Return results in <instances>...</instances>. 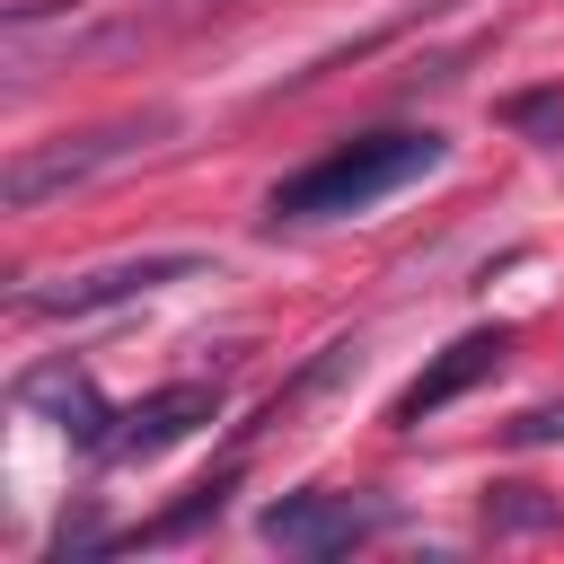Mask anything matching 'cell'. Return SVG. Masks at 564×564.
<instances>
[{"instance_id":"1","label":"cell","mask_w":564,"mask_h":564,"mask_svg":"<svg viewBox=\"0 0 564 564\" xmlns=\"http://www.w3.org/2000/svg\"><path fill=\"white\" fill-rule=\"evenodd\" d=\"M432 167H441V132H352L326 159H308L300 176H282L264 212L273 220H352V212L388 203L397 185H414Z\"/></svg>"},{"instance_id":"2","label":"cell","mask_w":564,"mask_h":564,"mask_svg":"<svg viewBox=\"0 0 564 564\" xmlns=\"http://www.w3.org/2000/svg\"><path fill=\"white\" fill-rule=\"evenodd\" d=\"M159 132H167V115H123V123H97V132H79V141L18 150V159H9V212H44L62 185H88L97 167H115V159L150 150Z\"/></svg>"},{"instance_id":"3","label":"cell","mask_w":564,"mask_h":564,"mask_svg":"<svg viewBox=\"0 0 564 564\" xmlns=\"http://www.w3.org/2000/svg\"><path fill=\"white\" fill-rule=\"evenodd\" d=\"M203 256H123V264H97V273H70V282H26L18 308L26 317H97V308H123L141 291H167V282H194Z\"/></svg>"},{"instance_id":"4","label":"cell","mask_w":564,"mask_h":564,"mask_svg":"<svg viewBox=\"0 0 564 564\" xmlns=\"http://www.w3.org/2000/svg\"><path fill=\"white\" fill-rule=\"evenodd\" d=\"M256 529L282 555H352L361 538L388 529V502H370V494H282V502H264Z\"/></svg>"},{"instance_id":"5","label":"cell","mask_w":564,"mask_h":564,"mask_svg":"<svg viewBox=\"0 0 564 564\" xmlns=\"http://www.w3.org/2000/svg\"><path fill=\"white\" fill-rule=\"evenodd\" d=\"M220 414V379H176V388H150L141 405H123L115 414V432H106V458H159V449H176L194 423H212Z\"/></svg>"},{"instance_id":"6","label":"cell","mask_w":564,"mask_h":564,"mask_svg":"<svg viewBox=\"0 0 564 564\" xmlns=\"http://www.w3.org/2000/svg\"><path fill=\"white\" fill-rule=\"evenodd\" d=\"M502 352H511V326H476V335H458L423 379H405V388H397L388 423H432V414H441V405H458L476 379H494V370H502Z\"/></svg>"},{"instance_id":"7","label":"cell","mask_w":564,"mask_h":564,"mask_svg":"<svg viewBox=\"0 0 564 564\" xmlns=\"http://www.w3.org/2000/svg\"><path fill=\"white\" fill-rule=\"evenodd\" d=\"M18 397H26L35 414H53V423H62L79 449H106V432H115V414L97 405V388H88L70 361H53V370H26V388H18Z\"/></svg>"},{"instance_id":"8","label":"cell","mask_w":564,"mask_h":564,"mask_svg":"<svg viewBox=\"0 0 564 564\" xmlns=\"http://www.w3.org/2000/svg\"><path fill=\"white\" fill-rule=\"evenodd\" d=\"M502 115H511V123H520V132H538V141H546V150H555V141H564V97H511V106H502Z\"/></svg>"},{"instance_id":"9","label":"cell","mask_w":564,"mask_h":564,"mask_svg":"<svg viewBox=\"0 0 564 564\" xmlns=\"http://www.w3.org/2000/svg\"><path fill=\"white\" fill-rule=\"evenodd\" d=\"M520 441H564V405H538V414H520Z\"/></svg>"}]
</instances>
